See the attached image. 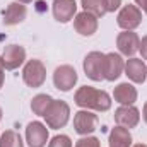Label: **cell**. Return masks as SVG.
Wrapping results in <instances>:
<instances>
[{"instance_id": "obj_14", "label": "cell", "mask_w": 147, "mask_h": 147, "mask_svg": "<svg viewBox=\"0 0 147 147\" xmlns=\"http://www.w3.org/2000/svg\"><path fill=\"white\" fill-rule=\"evenodd\" d=\"M51 9H53V17L58 22L65 24V22L72 21L75 17V14H77V2L75 0H53Z\"/></svg>"}, {"instance_id": "obj_10", "label": "cell", "mask_w": 147, "mask_h": 147, "mask_svg": "<svg viewBox=\"0 0 147 147\" xmlns=\"http://www.w3.org/2000/svg\"><path fill=\"white\" fill-rule=\"evenodd\" d=\"M26 142L29 147H45L48 142V128L41 121H31L26 127Z\"/></svg>"}, {"instance_id": "obj_23", "label": "cell", "mask_w": 147, "mask_h": 147, "mask_svg": "<svg viewBox=\"0 0 147 147\" xmlns=\"http://www.w3.org/2000/svg\"><path fill=\"white\" fill-rule=\"evenodd\" d=\"M75 147H101V142L98 137H91V135H84L82 139H79L75 142Z\"/></svg>"}, {"instance_id": "obj_12", "label": "cell", "mask_w": 147, "mask_h": 147, "mask_svg": "<svg viewBox=\"0 0 147 147\" xmlns=\"http://www.w3.org/2000/svg\"><path fill=\"white\" fill-rule=\"evenodd\" d=\"M116 46L120 50L121 55L125 57H134L137 51H139V46H140V38L137 33L134 31H123L116 36Z\"/></svg>"}, {"instance_id": "obj_18", "label": "cell", "mask_w": 147, "mask_h": 147, "mask_svg": "<svg viewBox=\"0 0 147 147\" xmlns=\"http://www.w3.org/2000/svg\"><path fill=\"white\" fill-rule=\"evenodd\" d=\"M110 147H132V134L128 128L116 125L110 132Z\"/></svg>"}, {"instance_id": "obj_1", "label": "cell", "mask_w": 147, "mask_h": 147, "mask_svg": "<svg viewBox=\"0 0 147 147\" xmlns=\"http://www.w3.org/2000/svg\"><path fill=\"white\" fill-rule=\"evenodd\" d=\"M74 101L77 106L84 110H94V111H108L111 108V96L106 91L91 87V86H82L77 89Z\"/></svg>"}, {"instance_id": "obj_13", "label": "cell", "mask_w": 147, "mask_h": 147, "mask_svg": "<svg viewBox=\"0 0 147 147\" xmlns=\"http://www.w3.org/2000/svg\"><path fill=\"white\" fill-rule=\"evenodd\" d=\"M74 28L80 36H92L98 31V17L89 12H79L74 17Z\"/></svg>"}, {"instance_id": "obj_16", "label": "cell", "mask_w": 147, "mask_h": 147, "mask_svg": "<svg viewBox=\"0 0 147 147\" xmlns=\"http://www.w3.org/2000/svg\"><path fill=\"white\" fill-rule=\"evenodd\" d=\"M28 16V9L24 3L21 2H12L7 5L5 12H3V24L5 26H16L21 24Z\"/></svg>"}, {"instance_id": "obj_27", "label": "cell", "mask_w": 147, "mask_h": 147, "mask_svg": "<svg viewBox=\"0 0 147 147\" xmlns=\"http://www.w3.org/2000/svg\"><path fill=\"white\" fill-rule=\"evenodd\" d=\"M135 3H137L139 9H142L146 12V16H147V0H135Z\"/></svg>"}, {"instance_id": "obj_20", "label": "cell", "mask_w": 147, "mask_h": 147, "mask_svg": "<svg viewBox=\"0 0 147 147\" xmlns=\"http://www.w3.org/2000/svg\"><path fill=\"white\" fill-rule=\"evenodd\" d=\"M0 147H24V142L16 130H5L0 135Z\"/></svg>"}, {"instance_id": "obj_2", "label": "cell", "mask_w": 147, "mask_h": 147, "mask_svg": "<svg viewBox=\"0 0 147 147\" xmlns=\"http://www.w3.org/2000/svg\"><path fill=\"white\" fill-rule=\"evenodd\" d=\"M45 120H46V125L53 130L63 128L70 120V106L62 99H53L51 106L45 115Z\"/></svg>"}, {"instance_id": "obj_26", "label": "cell", "mask_w": 147, "mask_h": 147, "mask_svg": "<svg viewBox=\"0 0 147 147\" xmlns=\"http://www.w3.org/2000/svg\"><path fill=\"white\" fill-rule=\"evenodd\" d=\"M3 79H5V69H3L2 57H0V89H2V86H3Z\"/></svg>"}, {"instance_id": "obj_4", "label": "cell", "mask_w": 147, "mask_h": 147, "mask_svg": "<svg viewBox=\"0 0 147 147\" xmlns=\"http://www.w3.org/2000/svg\"><path fill=\"white\" fill-rule=\"evenodd\" d=\"M142 22V10L137 5H123L121 10L118 12L116 17V24L123 29V31H134L135 28H139Z\"/></svg>"}, {"instance_id": "obj_11", "label": "cell", "mask_w": 147, "mask_h": 147, "mask_svg": "<svg viewBox=\"0 0 147 147\" xmlns=\"http://www.w3.org/2000/svg\"><path fill=\"white\" fill-rule=\"evenodd\" d=\"M125 70V62L121 55L118 53H106L105 55V63H103V75L106 80H116Z\"/></svg>"}, {"instance_id": "obj_6", "label": "cell", "mask_w": 147, "mask_h": 147, "mask_svg": "<svg viewBox=\"0 0 147 147\" xmlns=\"http://www.w3.org/2000/svg\"><path fill=\"white\" fill-rule=\"evenodd\" d=\"M103 63H105V53L101 51H91L86 55L84 58V72L86 75L94 80V82H99L105 79L103 75Z\"/></svg>"}, {"instance_id": "obj_7", "label": "cell", "mask_w": 147, "mask_h": 147, "mask_svg": "<svg viewBox=\"0 0 147 147\" xmlns=\"http://www.w3.org/2000/svg\"><path fill=\"white\" fill-rule=\"evenodd\" d=\"M74 128L79 135H91L98 128V115L89 110H80L74 115Z\"/></svg>"}, {"instance_id": "obj_31", "label": "cell", "mask_w": 147, "mask_h": 147, "mask_svg": "<svg viewBox=\"0 0 147 147\" xmlns=\"http://www.w3.org/2000/svg\"><path fill=\"white\" fill-rule=\"evenodd\" d=\"M2 115H3V113H2V108H0V120H2Z\"/></svg>"}, {"instance_id": "obj_28", "label": "cell", "mask_w": 147, "mask_h": 147, "mask_svg": "<svg viewBox=\"0 0 147 147\" xmlns=\"http://www.w3.org/2000/svg\"><path fill=\"white\" fill-rule=\"evenodd\" d=\"M142 118H144V121L147 123V101H146V105H144V110H142Z\"/></svg>"}, {"instance_id": "obj_17", "label": "cell", "mask_w": 147, "mask_h": 147, "mask_svg": "<svg viewBox=\"0 0 147 147\" xmlns=\"http://www.w3.org/2000/svg\"><path fill=\"white\" fill-rule=\"evenodd\" d=\"M137 96H139L137 94V89L132 84H128V82L118 84L115 87V91H113V98L120 105H134L137 101Z\"/></svg>"}, {"instance_id": "obj_30", "label": "cell", "mask_w": 147, "mask_h": 147, "mask_svg": "<svg viewBox=\"0 0 147 147\" xmlns=\"http://www.w3.org/2000/svg\"><path fill=\"white\" fill-rule=\"evenodd\" d=\"M134 147H147V146H146V144H135Z\"/></svg>"}, {"instance_id": "obj_25", "label": "cell", "mask_w": 147, "mask_h": 147, "mask_svg": "<svg viewBox=\"0 0 147 147\" xmlns=\"http://www.w3.org/2000/svg\"><path fill=\"white\" fill-rule=\"evenodd\" d=\"M139 51H140V55H142V60H147V36H144L140 39Z\"/></svg>"}, {"instance_id": "obj_19", "label": "cell", "mask_w": 147, "mask_h": 147, "mask_svg": "<svg viewBox=\"0 0 147 147\" xmlns=\"http://www.w3.org/2000/svg\"><path fill=\"white\" fill-rule=\"evenodd\" d=\"M51 103H53L51 96H48V94H36L33 98V101H31V110L38 116H45L48 108L51 106Z\"/></svg>"}, {"instance_id": "obj_21", "label": "cell", "mask_w": 147, "mask_h": 147, "mask_svg": "<svg viewBox=\"0 0 147 147\" xmlns=\"http://www.w3.org/2000/svg\"><path fill=\"white\" fill-rule=\"evenodd\" d=\"M80 3H82V7H84V10H86V12H89V14L96 16L98 19H99V17H103V16L106 14L105 0H80Z\"/></svg>"}, {"instance_id": "obj_24", "label": "cell", "mask_w": 147, "mask_h": 147, "mask_svg": "<svg viewBox=\"0 0 147 147\" xmlns=\"http://www.w3.org/2000/svg\"><path fill=\"white\" fill-rule=\"evenodd\" d=\"M121 5V0H105V9L106 12H115Z\"/></svg>"}, {"instance_id": "obj_9", "label": "cell", "mask_w": 147, "mask_h": 147, "mask_svg": "<svg viewBox=\"0 0 147 147\" xmlns=\"http://www.w3.org/2000/svg\"><path fill=\"white\" fill-rule=\"evenodd\" d=\"M115 121L120 127H125L128 130L135 128L140 121V111L134 105H121L120 108L115 110Z\"/></svg>"}, {"instance_id": "obj_5", "label": "cell", "mask_w": 147, "mask_h": 147, "mask_svg": "<svg viewBox=\"0 0 147 147\" xmlns=\"http://www.w3.org/2000/svg\"><path fill=\"white\" fill-rule=\"evenodd\" d=\"M77 79H79L77 70L74 69L72 65H60L53 72V84L62 92H69L77 84Z\"/></svg>"}, {"instance_id": "obj_22", "label": "cell", "mask_w": 147, "mask_h": 147, "mask_svg": "<svg viewBox=\"0 0 147 147\" xmlns=\"http://www.w3.org/2000/svg\"><path fill=\"white\" fill-rule=\"evenodd\" d=\"M48 147H72V140L69 135H55L50 140Z\"/></svg>"}, {"instance_id": "obj_3", "label": "cell", "mask_w": 147, "mask_h": 147, "mask_svg": "<svg viewBox=\"0 0 147 147\" xmlns=\"http://www.w3.org/2000/svg\"><path fill=\"white\" fill-rule=\"evenodd\" d=\"M22 80L33 89L41 87L45 84V80H46V67H45V63L41 60H36V58L29 60L22 69Z\"/></svg>"}, {"instance_id": "obj_29", "label": "cell", "mask_w": 147, "mask_h": 147, "mask_svg": "<svg viewBox=\"0 0 147 147\" xmlns=\"http://www.w3.org/2000/svg\"><path fill=\"white\" fill-rule=\"evenodd\" d=\"M17 2H21V3H29V2H33V0H17Z\"/></svg>"}, {"instance_id": "obj_15", "label": "cell", "mask_w": 147, "mask_h": 147, "mask_svg": "<svg viewBox=\"0 0 147 147\" xmlns=\"http://www.w3.org/2000/svg\"><path fill=\"white\" fill-rule=\"evenodd\" d=\"M125 75L135 82V84H144L147 79V65L142 58H130L125 62Z\"/></svg>"}, {"instance_id": "obj_8", "label": "cell", "mask_w": 147, "mask_h": 147, "mask_svg": "<svg viewBox=\"0 0 147 147\" xmlns=\"http://www.w3.org/2000/svg\"><path fill=\"white\" fill-rule=\"evenodd\" d=\"M26 62V50L21 45H9L2 53V63L5 70H16Z\"/></svg>"}]
</instances>
